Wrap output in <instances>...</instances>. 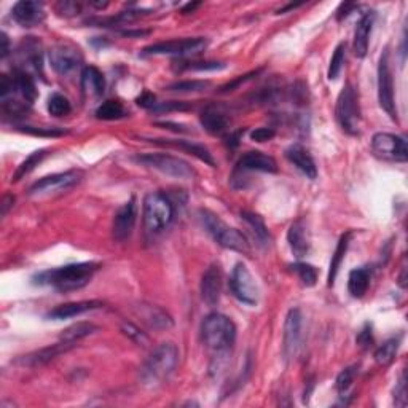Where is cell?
Masks as SVG:
<instances>
[{
  "label": "cell",
  "instance_id": "d6a6232c",
  "mask_svg": "<svg viewBox=\"0 0 408 408\" xmlns=\"http://www.w3.org/2000/svg\"><path fill=\"white\" fill-rule=\"evenodd\" d=\"M400 346V337L395 338H389L388 342H384L375 353V361L378 365L381 367H388L393 364V361L395 359V354H398Z\"/></svg>",
  "mask_w": 408,
  "mask_h": 408
},
{
  "label": "cell",
  "instance_id": "ac0fdd59",
  "mask_svg": "<svg viewBox=\"0 0 408 408\" xmlns=\"http://www.w3.org/2000/svg\"><path fill=\"white\" fill-rule=\"evenodd\" d=\"M134 225H136V201L131 198L116 211L114 225H112V234L116 241H125L131 236Z\"/></svg>",
  "mask_w": 408,
  "mask_h": 408
},
{
  "label": "cell",
  "instance_id": "9c48e42d",
  "mask_svg": "<svg viewBox=\"0 0 408 408\" xmlns=\"http://www.w3.org/2000/svg\"><path fill=\"white\" fill-rule=\"evenodd\" d=\"M372 150L378 158L386 161L405 163L408 160L407 141L391 133H377L372 139Z\"/></svg>",
  "mask_w": 408,
  "mask_h": 408
},
{
  "label": "cell",
  "instance_id": "f907efd6",
  "mask_svg": "<svg viewBox=\"0 0 408 408\" xmlns=\"http://www.w3.org/2000/svg\"><path fill=\"white\" fill-rule=\"evenodd\" d=\"M257 74H259V70H255V72H250V74H245V75H241V77H239V78H236V80H233L232 83H227V85H223V86L220 88V93H228V91H233L234 88L241 85V83H245V82H248V80H250V78H252V75H257Z\"/></svg>",
  "mask_w": 408,
  "mask_h": 408
},
{
  "label": "cell",
  "instance_id": "ab89813d",
  "mask_svg": "<svg viewBox=\"0 0 408 408\" xmlns=\"http://www.w3.org/2000/svg\"><path fill=\"white\" fill-rule=\"evenodd\" d=\"M292 271H295L300 278V281L305 284L306 287H312L317 281V271L316 268L310 264H295L290 266Z\"/></svg>",
  "mask_w": 408,
  "mask_h": 408
},
{
  "label": "cell",
  "instance_id": "9f6ffc18",
  "mask_svg": "<svg viewBox=\"0 0 408 408\" xmlns=\"http://www.w3.org/2000/svg\"><path fill=\"white\" fill-rule=\"evenodd\" d=\"M199 5H201V3H199V2H193V3H187V5H186V7H183V8H182V13H183V15H188V13H193V11H195V10H197V8H198V7H199Z\"/></svg>",
  "mask_w": 408,
  "mask_h": 408
},
{
  "label": "cell",
  "instance_id": "c3c4849f",
  "mask_svg": "<svg viewBox=\"0 0 408 408\" xmlns=\"http://www.w3.org/2000/svg\"><path fill=\"white\" fill-rule=\"evenodd\" d=\"M123 332H125V335H128V337H130V338H133L134 342H137V343H141V345L149 342V338L145 337V335L142 332H139V328L134 327L133 324H123Z\"/></svg>",
  "mask_w": 408,
  "mask_h": 408
},
{
  "label": "cell",
  "instance_id": "484cf974",
  "mask_svg": "<svg viewBox=\"0 0 408 408\" xmlns=\"http://www.w3.org/2000/svg\"><path fill=\"white\" fill-rule=\"evenodd\" d=\"M199 121L204 130L212 134V136H222V134L230 130V119L216 107L204 109L199 116Z\"/></svg>",
  "mask_w": 408,
  "mask_h": 408
},
{
  "label": "cell",
  "instance_id": "7dc6e473",
  "mask_svg": "<svg viewBox=\"0 0 408 408\" xmlns=\"http://www.w3.org/2000/svg\"><path fill=\"white\" fill-rule=\"evenodd\" d=\"M276 136V131L273 128H257L255 131L250 133V139L255 142H266L271 141Z\"/></svg>",
  "mask_w": 408,
  "mask_h": 408
},
{
  "label": "cell",
  "instance_id": "83f0119b",
  "mask_svg": "<svg viewBox=\"0 0 408 408\" xmlns=\"http://www.w3.org/2000/svg\"><path fill=\"white\" fill-rule=\"evenodd\" d=\"M82 89L88 96L99 98L104 94L105 78L98 67H85L82 72Z\"/></svg>",
  "mask_w": 408,
  "mask_h": 408
},
{
  "label": "cell",
  "instance_id": "4fadbf2b",
  "mask_svg": "<svg viewBox=\"0 0 408 408\" xmlns=\"http://www.w3.org/2000/svg\"><path fill=\"white\" fill-rule=\"evenodd\" d=\"M16 59H18V70L26 74L43 75V50L42 43L36 37H26L18 48H16Z\"/></svg>",
  "mask_w": 408,
  "mask_h": 408
},
{
  "label": "cell",
  "instance_id": "5bb4252c",
  "mask_svg": "<svg viewBox=\"0 0 408 408\" xmlns=\"http://www.w3.org/2000/svg\"><path fill=\"white\" fill-rule=\"evenodd\" d=\"M50 64L59 75L67 77L78 69L83 63L82 52L70 43H59L48 52Z\"/></svg>",
  "mask_w": 408,
  "mask_h": 408
},
{
  "label": "cell",
  "instance_id": "cb8c5ba5",
  "mask_svg": "<svg viewBox=\"0 0 408 408\" xmlns=\"http://www.w3.org/2000/svg\"><path fill=\"white\" fill-rule=\"evenodd\" d=\"M373 22H375V13L373 11H368L357 22L356 32H354V54L357 58H364L368 52V42H370V33Z\"/></svg>",
  "mask_w": 408,
  "mask_h": 408
},
{
  "label": "cell",
  "instance_id": "f6af8a7d",
  "mask_svg": "<svg viewBox=\"0 0 408 408\" xmlns=\"http://www.w3.org/2000/svg\"><path fill=\"white\" fill-rule=\"evenodd\" d=\"M394 402L398 407L407 405V381H405V373H402L398 386L394 389Z\"/></svg>",
  "mask_w": 408,
  "mask_h": 408
},
{
  "label": "cell",
  "instance_id": "8992f818",
  "mask_svg": "<svg viewBox=\"0 0 408 408\" xmlns=\"http://www.w3.org/2000/svg\"><path fill=\"white\" fill-rule=\"evenodd\" d=\"M338 125L349 136H357L361 128V107L359 98L354 86L351 83H346L342 93L338 94L337 109H335Z\"/></svg>",
  "mask_w": 408,
  "mask_h": 408
},
{
  "label": "cell",
  "instance_id": "f1b7e54d",
  "mask_svg": "<svg viewBox=\"0 0 408 408\" xmlns=\"http://www.w3.org/2000/svg\"><path fill=\"white\" fill-rule=\"evenodd\" d=\"M368 286H370V270L368 268H356L349 273L348 290L354 299L364 297Z\"/></svg>",
  "mask_w": 408,
  "mask_h": 408
},
{
  "label": "cell",
  "instance_id": "2e32d148",
  "mask_svg": "<svg viewBox=\"0 0 408 408\" xmlns=\"http://www.w3.org/2000/svg\"><path fill=\"white\" fill-rule=\"evenodd\" d=\"M301 327H303V316L299 308H294L287 312L286 322H284L282 335V354L286 361L297 356V351L301 343Z\"/></svg>",
  "mask_w": 408,
  "mask_h": 408
},
{
  "label": "cell",
  "instance_id": "bcb514c9",
  "mask_svg": "<svg viewBox=\"0 0 408 408\" xmlns=\"http://www.w3.org/2000/svg\"><path fill=\"white\" fill-rule=\"evenodd\" d=\"M357 345L361 346L362 349H368L373 345V335H372V326L370 324H365L364 328L357 335Z\"/></svg>",
  "mask_w": 408,
  "mask_h": 408
},
{
  "label": "cell",
  "instance_id": "681fc988",
  "mask_svg": "<svg viewBox=\"0 0 408 408\" xmlns=\"http://www.w3.org/2000/svg\"><path fill=\"white\" fill-rule=\"evenodd\" d=\"M190 109V105L187 103H176V100H172V103H165V104H156L153 110L155 112H171V110H187Z\"/></svg>",
  "mask_w": 408,
  "mask_h": 408
},
{
  "label": "cell",
  "instance_id": "4dcf8cb0",
  "mask_svg": "<svg viewBox=\"0 0 408 408\" xmlns=\"http://www.w3.org/2000/svg\"><path fill=\"white\" fill-rule=\"evenodd\" d=\"M241 217L244 219V222L250 227V230H252L254 236L259 239L260 244H270V241H271L270 232H268V228L265 225L264 219H262L259 214H255V212L244 211V212H241Z\"/></svg>",
  "mask_w": 408,
  "mask_h": 408
},
{
  "label": "cell",
  "instance_id": "7c38bea8",
  "mask_svg": "<svg viewBox=\"0 0 408 408\" xmlns=\"http://www.w3.org/2000/svg\"><path fill=\"white\" fill-rule=\"evenodd\" d=\"M230 289L234 297L241 301V303L250 306L259 303V287H257L254 276L250 275V271L244 264H238L233 268Z\"/></svg>",
  "mask_w": 408,
  "mask_h": 408
},
{
  "label": "cell",
  "instance_id": "4316f807",
  "mask_svg": "<svg viewBox=\"0 0 408 408\" xmlns=\"http://www.w3.org/2000/svg\"><path fill=\"white\" fill-rule=\"evenodd\" d=\"M287 243L290 245L292 254L297 259H303V257L310 252V239L306 234L305 223L301 220L294 222L287 232Z\"/></svg>",
  "mask_w": 408,
  "mask_h": 408
},
{
  "label": "cell",
  "instance_id": "7bdbcfd3",
  "mask_svg": "<svg viewBox=\"0 0 408 408\" xmlns=\"http://www.w3.org/2000/svg\"><path fill=\"white\" fill-rule=\"evenodd\" d=\"M22 133L32 134V136H42V137H58L67 134L66 130H59V128H37V126H21Z\"/></svg>",
  "mask_w": 408,
  "mask_h": 408
},
{
  "label": "cell",
  "instance_id": "44dd1931",
  "mask_svg": "<svg viewBox=\"0 0 408 408\" xmlns=\"http://www.w3.org/2000/svg\"><path fill=\"white\" fill-rule=\"evenodd\" d=\"M100 306H104V303L100 300H83V301H72V303H66V305H59L56 306L54 310H52L47 315V319L52 321H64V319H70V317H77L85 315L88 311L98 310Z\"/></svg>",
  "mask_w": 408,
  "mask_h": 408
},
{
  "label": "cell",
  "instance_id": "db71d44e",
  "mask_svg": "<svg viewBox=\"0 0 408 408\" xmlns=\"http://www.w3.org/2000/svg\"><path fill=\"white\" fill-rule=\"evenodd\" d=\"M356 8H357V5H354V3H342V5H340L338 11H337V20L338 21L345 20L346 16H348L351 11L356 10Z\"/></svg>",
  "mask_w": 408,
  "mask_h": 408
},
{
  "label": "cell",
  "instance_id": "e575fe53",
  "mask_svg": "<svg viewBox=\"0 0 408 408\" xmlns=\"http://www.w3.org/2000/svg\"><path fill=\"white\" fill-rule=\"evenodd\" d=\"M145 321L149 322L150 327H155V328H167L172 326V319L169 316L166 315V312L158 308V306H147V308H144V315Z\"/></svg>",
  "mask_w": 408,
  "mask_h": 408
},
{
  "label": "cell",
  "instance_id": "f35d334b",
  "mask_svg": "<svg viewBox=\"0 0 408 408\" xmlns=\"http://www.w3.org/2000/svg\"><path fill=\"white\" fill-rule=\"evenodd\" d=\"M345 50H346V45L345 43H340L337 48H335L333 56L331 59V66H328V80H337L340 72L343 69V63H345Z\"/></svg>",
  "mask_w": 408,
  "mask_h": 408
},
{
  "label": "cell",
  "instance_id": "1f68e13d",
  "mask_svg": "<svg viewBox=\"0 0 408 408\" xmlns=\"http://www.w3.org/2000/svg\"><path fill=\"white\" fill-rule=\"evenodd\" d=\"M94 332H98V327L94 326L91 322H77L74 326L67 327L66 331L61 333V340L63 342H72V343H77L80 342L82 338L88 337V335H91Z\"/></svg>",
  "mask_w": 408,
  "mask_h": 408
},
{
  "label": "cell",
  "instance_id": "6da1fadb",
  "mask_svg": "<svg viewBox=\"0 0 408 408\" xmlns=\"http://www.w3.org/2000/svg\"><path fill=\"white\" fill-rule=\"evenodd\" d=\"M99 265L94 262H83V264H70L54 270L42 271L32 278L33 284L38 286H50L59 292H70L85 287L91 281Z\"/></svg>",
  "mask_w": 408,
  "mask_h": 408
},
{
  "label": "cell",
  "instance_id": "ffe728a7",
  "mask_svg": "<svg viewBox=\"0 0 408 408\" xmlns=\"http://www.w3.org/2000/svg\"><path fill=\"white\" fill-rule=\"evenodd\" d=\"M11 16H13V20L18 24L24 27L38 26L45 20L43 3L31 2V0H21V2L15 3L13 10H11Z\"/></svg>",
  "mask_w": 408,
  "mask_h": 408
},
{
  "label": "cell",
  "instance_id": "8d00e7d4",
  "mask_svg": "<svg viewBox=\"0 0 408 408\" xmlns=\"http://www.w3.org/2000/svg\"><path fill=\"white\" fill-rule=\"evenodd\" d=\"M70 103L69 99L63 94L59 93H54L50 96L48 99V112L52 114L53 116H64V115H69L70 114Z\"/></svg>",
  "mask_w": 408,
  "mask_h": 408
},
{
  "label": "cell",
  "instance_id": "603a6c76",
  "mask_svg": "<svg viewBox=\"0 0 408 408\" xmlns=\"http://www.w3.org/2000/svg\"><path fill=\"white\" fill-rule=\"evenodd\" d=\"M286 156L287 160L292 163L299 171L303 172V174L308 179H316L317 177V167L312 156L310 155L308 150L301 145L295 144L290 145V147L286 150Z\"/></svg>",
  "mask_w": 408,
  "mask_h": 408
},
{
  "label": "cell",
  "instance_id": "d590c367",
  "mask_svg": "<svg viewBox=\"0 0 408 408\" xmlns=\"http://www.w3.org/2000/svg\"><path fill=\"white\" fill-rule=\"evenodd\" d=\"M45 156H47V150H37V152H33V153H31L29 156H27V158L18 166V169L15 171L13 182H18V181H21L22 177L29 174L33 167L38 166V163H40Z\"/></svg>",
  "mask_w": 408,
  "mask_h": 408
},
{
  "label": "cell",
  "instance_id": "11a10c76",
  "mask_svg": "<svg viewBox=\"0 0 408 408\" xmlns=\"http://www.w3.org/2000/svg\"><path fill=\"white\" fill-rule=\"evenodd\" d=\"M13 203H15V197H11V195H5L2 199V216L7 214L8 209L13 206Z\"/></svg>",
  "mask_w": 408,
  "mask_h": 408
},
{
  "label": "cell",
  "instance_id": "836d02e7",
  "mask_svg": "<svg viewBox=\"0 0 408 408\" xmlns=\"http://www.w3.org/2000/svg\"><path fill=\"white\" fill-rule=\"evenodd\" d=\"M126 115V109L120 100H105L96 109V119L99 120H119Z\"/></svg>",
  "mask_w": 408,
  "mask_h": 408
},
{
  "label": "cell",
  "instance_id": "30bf717a",
  "mask_svg": "<svg viewBox=\"0 0 408 408\" xmlns=\"http://www.w3.org/2000/svg\"><path fill=\"white\" fill-rule=\"evenodd\" d=\"M378 100L381 109L393 120H398V109L394 99V80L389 66V53L384 52L378 64Z\"/></svg>",
  "mask_w": 408,
  "mask_h": 408
},
{
  "label": "cell",
  "instance_id": "9a60e30c",
  "mask_svg": "<svg viewBox=\"0 0 408 408\" xmlns=\"http://www.w3.org/2000/svg\"><path fill=\"white\" fill-rule=\"evenodd\" d=\"M278 172V163L276 160L270 155H265L262 152H248L241 156V160L238 161L236 167H234L232 174V183L234 186L238 181H241L245 172ZM241 187V183H239Z\"/></svg>",
  "mask_w": 408,
  "mask_h": 408
},
{
  "label": "cell",
  "instance_id": "816d5d0a",
  "mask_svg": "<svg viewBox=\"0 0 408 408\" xmlns=\"http://www.w3.org/2000/svg\"><path fill=\"white\" fill-rule=\"evenodd\" d=\"M155 96L152 93H144V94H141V96L137 98V100L136 103L141 105V107H144V109H152L153 110V107L156 105V103H155Z\"/></svg>",
  "mask_w": 408,
  "mask_h": 408
},
{
  "label": "cell",
  "instance_id": "f546056e",
  "mask_svg": "<svg viewBox=\"0 0 408 408\" xmlns=\"http://www.w3.org/2000/svg\"><path fill=\"white\" fill-rule=\"evenodd\" d=\"M349 238H351V233H346L342 236V239L338 241L337 249H335V252L332 255V262H331V270H328V278H327V286L332 287L335 284V279H337L338 275V270L340 266H342V262L346 255V250H348V245H349Z\"/></svg>",
  "mask_w": 408,
  "mask_h": 408
},
{
  "label": "cell",
  "instance_id": "5b68a950",
  "mask_svg": "<svg viewBox=\"0 0 408 408\" xmlns=\"http://www.w3.org/2000/svg\"><path fill=\"white\" fill-rule=\"evenodd\" d=\"M144 227L147 233L158 234L174 219V204L166 195L152 192L144 198Z\"/></svg>",
  "mask_w": 408,
  "mask_h": 408
},
{
  "label": "cell",
  "instance_id": "f5cc1de1",
  "mask_svg": "<svg viewBox=\"0 0 408 408\" xmlns=\"http://www.w3.org/2000/svg\"><path fill=\"white\" fill-rule=\"evenodd\" d=\"M10 53V40L7 37V33L2 32L0 33V58L5 59Z\"/></svg>",
  "mask_w": 408,
  "mask_h": 408
},
{
  "label": "cell",
  "instance_id": "b9f144b4",
  "mask_svg": "<svg viewBox=\"0 0 408 408\" xmlns=\"http://www.w3.org/2000/svg\"><path fill=\"white\" fill-rule=\"evenodd\" d=\"M225 64L216 63V61H192V63H181L177 66V70H219L223 69Z\"/></svg>",
  "mask_w": 408,
  "mask_h": 408
},
{
  "label": "cell",
  "instance_id": "d4e9b609",
  "mask_svg": "<svg viewBox=\"0 0 408 408\" xmlns=\"http://www.w3.org/2000/svg\"><path fill=\"white\" fill-rule=\"evenodd\" d=\"M152 142L158 144V145H169V147L181 149V150H183V152H187L188 155H192V156H195V158H198L199 161H203V163L209 165L211 167H216L214 156H212V153L204 147V145L195 144L192 141H172V139H153Z\"/></svg>",
  "mask_w": 408,
  "mask_h": 408
},
{
  "label": "cell",
  "instance_id": "7402d4cb",
  "mask_svg": "<svg viewBox=\"0 0 408 408\" xmlns=\"http://www.w3.org/2000/svg\"><path fill=\"white\" fill-rule=\"evenodd\" d=\"M10 94H15V96H18L20 99L24 100V103L32 105V103L37 98V86H36V82H33L32 75L26 74V72H22V70L15 69L13 75H11L10 91L2 98H7V96H10Z\"/></svg>",
  "mask_w": 408,
  "mask_h": 408
},
{
  "label": "cell",
  "instance_id": "ba28073f",
  "mask_svg": "<svg viewBox=\"0 0 408 408\" xmlns=\"http://www.w3.org/2000/svg\"><path fill=\"white\" fill-rule=\"evenodd\" d=\"M82 179H83V172L77 169L47 176L33 183V186L29 188V195H32V197H45V195L63 193L78 186V183L82 182Z\"/></svg>",
  "mask_w": 408,
  "mask_h": 408
},
{
  "label": "cell",
  "instance_id": "ee69618b",
  "mask_svg": "<svg viewBox=\"0 0 408 408\" xmlns=\"http://www.w3.org/2000/svg\"><path fill=\"white\" fill-rule=\"evenodd\" d=\"M83 5L80 2H70V0H64V2H58L56 3V11L61 16H77L78 13H82Z\"/></svg>",
  "mask_w": 408,
  "mask_h": 408
},
{
  "label": "cell",
  "instance_id": "52a82bcc",
  "mask_svg": "<svg viewBox=\"0 0 408 408\" xmlns=\"http://www.w3.org/2000/svg\"><path fill=\"white\" fill-rule=\"evenodd\" d=\"M134 161L139 165H144L147 167H152L163 174L174 177V179H182V181H188V179H193L195 171L193 167L190 166L187 161L179 158V156H172L167 153H145V155H137Z\"/></svg>",
  "mask_w": 408,
  "mask_h": 408
},
{
  "label": "cell",
  "instance_id": "e0dca14e",
  "mask_svg": "<svg viewBox=\"0 0 408 408\" xmlns=\"http://www.w3.org/2000/svg\"><path fill=\"white\" fill-rule=\"evenodd\" d=\"M75 345L77 343L63 342V340H59V343L47 346V348H42V349H37V351H33V353H29L26 356H21L16 362H18V364L22 367H32V368L42 367L45 364H48V362L54 361L56 357H59L61 354L70 351Z\"/></svg>",
  "mask_w": 408,
  "mask_h": 408
},
{
  "label": "cell",
  "instance_id": "3957f363",
  "mask_svg": "<svg viewBox=\"0 0 408 408\" xmlns=\"http://www.w3.org/2000/svg\"><path fill=\"white\" fill-rule=\"evenodd\" d=\"M201 337L212 353L227 354L236 342V326L225 315L212 312L201 324Z\"/></svg>",
  "mask_w": 408,
  "mask_h": 408
},
{
  "label": "cell",
  "instance_id": "d6986e66",
  "mask_svg": "<svg viewBox=\"0 0 408 408\" xmlns=\"http://www.w3.org/2000/svg\"><path fill=\"white\" fill-rule=\"evenodd\" d=\"M222 295V270L219 265H211L201 279V299L208 306H216Z\"/></svg>",
  "mask_w": 408,
  "mask_h": 408
},
{
  "label": "cell",
  "instance_id": "60d3db41",
  "mask_svg": "<svg viewBox=\"0 0 408 408\" xmlns=\"http://www.w3.org/2000/svg\"><path fill=\"white\" fill-rule=\"evenodd\" d=\"M357 375V367H348L345 370L340 372V375L337 377V381H335V386H337V391L340 394H345L346 391L351 388V384L354 383V378Z\"/></svg>",
  "mask_w": 408,
  "mask_h": 408
},
{
  "label": "cell",
  "instance_id": "277c9868",
  "mask_svg": "<svg viewBox=\"0 0 408 408\" xmlns=\"http://www.w3.org/2000/svg\"><path fill=\"white\" fill-rule=\"evenodd\" d=\"M199 219L203 227L206 228L212 239L222 245L225 249L236 250V252L248 254L249 252V243L243 233H239L236 228L227 225L219 216L214 214V212L201 209L199 211Z\"/></svg>",
  "mask_w": 408,
  "mask_h": 408
},
{
  "label": "cell",
  "instance_id": "7a4b0ae2",
  "mask_svg": "<svg viewBox=\"0 0 408 408\" xmlns=\"http://www.w3.org/2000/svg\"><path fill=\"white\" fill-rule=\"evenodd\" d=\"M179 364V349L174 343H161L152 351L141 368V381L147 388L163 384Z\"/></svg>",
  "mask_w": 408,
  "mask_h": 408
},
{
  "label": "cell",
  "instance_id": "8fae6325",
  "mask_svg": "<svg viewBox=\"0 0 408 408\" xmlns=\"http://www.w3.org/2000/svg\"><path fill=\"white\" fill-rule=\"evenodd\" d=\"M208 47V40L203 37L183 38V40L160 42L144 48V54H169V56H197Z\"/></svg>",
  "mask_w": 408,
  "mask_h": 408
},
{
  "label": "cell",
  "instance_id": "74e56055",
  "mask_svg": "<svg viewBox=\"0 0 408 408\" xmlns=\"http://www.w3.org/2000/svg\"><path fill=\"white\" fill-rule=\"evenodd\" d=\"M211 86V82L208 80H186V82H177L167 86L169 91L174 93H198L204 91L206 88Z\"/></svg>",
  "mask_w": 408,
  "mask_h": 408
}]
</instances>
